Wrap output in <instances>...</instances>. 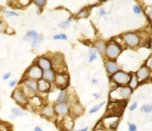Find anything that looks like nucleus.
I'll list each match as a JSON object with an SVG mask.
<instances>
[{
  "mask_svg": "<svg viewBox=\"0 0 152 131\" xmlns=\"http://www.w3.org/2000/svg\"><path fill=\"white\" fill-rule=\"evenodd\" d=\"M126 101H113L107 105V112L104 116L120 117L122 114L126 105Z\"/></svg>",
  "mask_w": 152,
  "mask_h": 131,
  "instance_id": "f257e3e1",
  "label": "nucleus"
},
{
  "mask_svg": "<svg viewBox=\"0 0 152 131\" xmlns=\"http://www.w3.org/2000/svg\"><path fill=\"white\" fill-rule=\"evenodd\" d=\"M133 90L129 86H118L112 90L110 96L113 101H126L132 94Z\"/></svg>",
  "mask_w": 152,
  "mask_h": 131,
  "instance_id": "f03ea898",
  "label": "nucleus"
},
{
  "mask_svg": "<svg viewBox=\"0 0 152 131\" xmlns=\"http://www.w3.org/2000/svg\"><path fill=\"white\" fill-rule=\"evenodd\" d=\"M12 99L20 105L24 106L29 103V97L26 94L22 87H18L12 92Z\"/></svg>",
  "mask_w": 152,
  "mask_h": 131,
  "instance_id": "7ed1b4c3",
  "label": "nucleus"
},
{
  "mask_svg": "<svg viewBox=\"0 0 152 131\" xmlns=\"http://www.w3.org/2000/svg\"><path fill=\"white\" fill-rule=\"evenodd\" d=\"M24 86L22 89L29 97H33L37 91V81L30 79H26L24 81Z\"/></svg>",
  "mask_w": 152,
  "mask_h": 131,
  "instance_id": "20e7f679",
  "label": "nucleus"
},
{
  "mask_svg": "<svg viewBox=\"0 0 152 131\" xmlns=\"http://www.w3.org/2000/svg\"><path fill=\"white\" fill-rule=\"evenodd\" d=\"M112 79L118 86H124V84L129 83L130 76L127 73L120 71L114 74L112 77Z\"/></svg>",
  "mask_w": 152,
  "mask_h": 131,
  "instance_id": "39448f33",
  "label": "nucleus"
},
{
  "mask_svg": "<svg viewBox=\"0 0 152 131\" xmlns=\"http://www.w3.org/2000/svg\"><path fill=\"white\" fill-rule=\"evenodd\" d=\"M43 71L39 66H33L30 67L27 72V76L28 79L33 80H40L42 78Z\"/></svg>",
  "mask_w": 152,
  "mask_h": 131,
  "instance_id": "423d86ee",
  "label": "nucleus"
},
{
  "mask_svg": "<svg viewBox=\"0 0 152 131\" xmlns=\"http://www.w3.org/2000/svg\"><path fill=\"white\" fill-rule=\"evenodd\" d=\"M55 114L59 116L66 117L70 113V108L67 103H58L54 105Z\"/></svg>",
  "mask_w": 152,
  "mask_h": 131,
  "instance_id": "0eeeda50",
  "label": "nucleus"
},
{
  "mask_svg": "<svg viewBox=\"0 0 152 131\" xmlns=\"http://www.w3.org/2000/svg\"><path fill=\"white\" fill-rule=\"evenodd\" d=\"M54 81L57 86L59 87L62 90H65L69 86V78L68 75L59 74L56 76Z\"/></svg>",
  "mask_w": 152,
  "mask_h": 131,
  "instance_id": "6e6552de",
  "label": "nucleus"
},
{
  "mask_svg": "<svg viewBox=\"0 0 152 131\" xmlns=\"http://www.w3.org/2000/svg\"><path fill=\"white\" fill-rule=\"evenodd\" d=\"M121 49L118 44H110L107 47L105 52L107 55L110 58H116L121 53Z\"/></svg>",
  "mask_w": 152,
  "mask_h": 131,
  "instance_id": "1a4fd4ad",
  "label": "nucleus"
},
{
  "mask_svg": "<svg viewBox=\"0 0 152 131\" xmlns=\"http://www.w3.org/2000/svg\"><path fill=\"white\" fill-rule=\"evenodd\" d=\"M124 39L125 42L130 46H137L140 42L139 37L134 33H126L124 35Z\"/></svg>",
  "mask_w": 152,
  "mask_h": 131,
  "instance_id": "9d476101",
  "label": "nucleus"
},
{
  "mask_svg": "<svg viewBox=\"0 0 152 131\" xmlns=\"http://www.w3.org/2000/svg\"><path fill=\"white\" fill-rule=\"evenodd\" d=\"M50 61H51V64H53L55 69L64 67V57L61 53H58L54 54Z\"/></svg>",
  "mask_w": 152,
  "mask_h": 131,
  "instance_id": "9b49d317",
  "label": "nucleus"
},
{
  "mask_svg": "<svg viewBox=\"0 0 152 131\" xmlns=\"http://www.w3.org/2000/svg\"><path fill=\"white\" fill-rule=\"evenodd\" d=\"M150 74V69L147 66H142L137 72L136 76L138 78V80L142 82V81L147 80L149 78Z\"/></svg>",
  "mask_w": 152,
  "mask_h": 131,
  "instance_id": "f8f14e48",
  "label": "nucleus"
},
{
  "mask_svg": "<svg viewBox=\"0 0 152 131\" xmlns=\"http://www.w3.org/2000/svg\"><path fill=\"white\" fill-rule=\"evenodd\" d=\"M43 37L42 36H40L34 30H31L28 31L23 37V40L26 41H34L36 40H39L41 41Z\"/></svg>",
  "mask_w": 152,
  "mask_h": 131,
  "instance_id": "ddd939ff",
  "label": "nucleus"
},
{
  "mask_svg": "<svg viewBox=\"0 0 152 131\" xmlns=\"http://www.w3.org/2000/svg\"><path fill=\"white\" fill-rule=\"evenodd\" d=\"M84 108L79 102H75L72 106L71 113L74 117H79L84 114Z\"/></svg>",
  "mask_w": 152,
  "mask_h": 131,
  "instance_id": "4468645a",
  "label": "nucleus"
},
{
  "mask_svg": "<svg viewBox=\"0 0 152 131\" xmlns=\"http://www.w3.org/2000/svg\"><path fill=\"white\" fill-rule=\"evenodd\" d=\"M41 114L42 116L46 118H52L54 116L55 111L54 106L51 105H46L41 110Z\"/></svg>",
  "mask_w": 152,
  "mask_h": 131,
  "instance_id": "2eb2a0df",
  "label": "nucleus"
},
{
  "mask_svg": "<svg viewBox=\"0 0 152 131\" xmlns=\"http://www.w3.org/2000/svg\"><path fill=\"white\" fill-rule=\"evenodd\" d=\"M37 63L42 70L45 71L50 70L52 67L51 61L45 57H40L38 59Z\"/></svg>",
  "mask_w": 152,
  "mask_h": 131,
  "instance_id": "dca6fc26",
  "label": "nucleus"
},
{
  "mask_svg": "<svg viewBox=\"0 0 152 131\" xmlns=\"http://www.w3.org/2000/svg\"><path fill=\"white\" fill-rule=\"evenodd\" d=\"M50 89V83L44 79L37 81V91L40 92H48Z\"/></svg>",
  "mask_w": 152,
  "mask_h": 131,
  "instance_id": "f3484780",
  "label": "nucleus"
},
{
  "mask_svg": "<svg viewBox=\"0 0 152 131\" xmlns=\"http://www.w3.org/2000/svg\"><path fill=\"white\" fill-rule=\"evenodd\" d=\"M74 126V122L71 119L67 117H65L64 119L62 121L61 126L62 129L65 131H71L73 129Z\"/></svg>",
  "mask_w": 152,
  "mask_h": 131,
  "instance_id": "a211bd4d",
  "label": "nucleus"
},
{
  "mask_svg": "<svg viewBox=\"0 0 152 131\" xmlns=\"http://www.w3.org/2000/svg\"><path fill=\"white\" fill-rule=\"evenodd\" d=\"M27 114L26 111H23V109L19 108H13L11 110V115L10 117L11 119H14L18 116H23Z\"/></svg>",
  "mask_w": 152,
  "mask_h": 131,
  "instance_id": "6ab92c4d",
  "label": "nucleus"
},
{
  "mask_svg": "<svg viewBox=\"0 0 152 131\" xmlns=\"http://www.w3.org/2000/svg\"><path fill=\"white\" fill-rule=\"evenodd\" d=\"M105 67L107 69V71L109 72L110 74H114L115 72H117L118 67L117 64L114 61H108L106 62Z\"/></svg>",
  "mask_w": 152,
  "mask_h": 131,
  "instance_id": "aec40b11",
  "label": "nucleus"
},
{
  "mask_svg": "<svg viewBox=\"0 0 152 131\" xmlns=\"http://www.w3.org/2000/svg\"><path fill=\"white\" fill-rule=\"evenodd\" d=\"M69 101V95L66 90H61L57 98L58 103H67Z\"/></svg>",
  "mask_w": 152,
  "mask_h": 131,
  "instance_id": "412c9836",
  "label": "nucleus"
},
{
  "mask_svg": "<svg viewBox=\"0 0 152 131\" xmlns=\"http://www.w3.org/2000/svg\"><path fill=\"white\" fill-rule=\"evenodd\" d=\"M55 75L53 71H50V70H48L45 71L43 72V75H42V79L45 80L47 82L50 83L52 82H54L55 81Z\"/></svg>",
  "mask_w": 152,
  "mask_h": 131,
  "instance_id": "4be33fe9",
  "label": "nucleus"
},
{
  "mask_svg": "<svg viewBox=\"0 0 152 131\" xmlns=\"http://www.w3.org/2000/svg\"><path fill=\"white\" fill-rule=\"evenodd\" d=\"M138 84L139 82L136 75H133V76H130V79L129 82V87H130L132 90H134L137 88Z\"/></svg>",
  "mask_w": 152,
  "mask_h": 131,
  "instance_id": "5701e85b",
  "label": "nucleus"
},
{
  "mask_svg": "<svg viewBox=\"0 0 152 131\" xmlns=\"http://www.w3.org/2000/svg\"><path fill=\"white\" fill-rule=\"evenodd\" d=\"M89 15V10L87 8H84L80 10L78 13L76 15V18H87L88 16Z\"/></svg>",
  "mask_w": 152,
  "mask_h": 131,
  "instance_id": "b1692460",
  "label": "nucleus"
},
{
  "mask_svg": "<svg viewBox=\"0 0 152 131\" xmlns=\"http://www.w3.org/2000/svg\"><path fill=\"white\" fill-rule=\"evenodd\" d=\"M96 46L99 51V52L101 54H104L105 52V50H106L105 45L103 41H100L97 42L96 44Z\"/></svg>",
  "mask_w": 152,
  "mask_h": 131,
  "instance_id": "393cba45",
  "label": "nucleus"
},
{
  "mask_svg": "<svg viewBox=\"0 0 152 131\" xmlns=\"http://www.w3.org/2000/svg\"><path fill=\"white\" fill-rule=\"evenodd\" d=\"M105 101H103V102H100V103H99V104H97L96 105H94V107H92L91 109V110L88 111V113H89V114H94V113H96V112H98L101 108L103 107V105L105 104Z\"/></svg>",
  "mask_w": 152,
  "mask_h": 131,
  "instance_id": "a878e982",
  "label": "nucleus"
},
{
  "mask_svg": "<svg viewBox=\"0 0 152 131\" xmlns=\"http://www.w3.org/2000/svg\"><path fill=\"white\" fill-rule=\"evenodd\" d=\"M140 111L143 112L144 113H150V112L152 111V105L150 104H143L140 108Z\"/></svg>",
  "mask_w": 152,
  "mask_h": 131,
  "instance_id": "bb28decb",
  "label": "nucleus"
},
{
  "mask_svg": "<svg viewBox=\"0 0 152 131\" xmlns=\"http://www.w3.org/2000/svg\"><path fill=\"white\" fill-rule=\"evenodd\" d=\"M0 131H11L9 124L4 122H0Z\"/></svg>",
  "mask_w": 152,
  "mask_h": 131,
  "instance_id": "cd10ccee",
  "label": "nucleus"
},
{
  "mask_svg": "<svg viewBox=\"0 0 152 131\" xmlns=\"http://www.w3.org/2000/svg\"><path fill=\"white\" fill-rule=\"evenodd\" d=\"M3 15L4 16V17L6 18H10V17H12V16H19V15L18 13H16V12L14 11H5L3 12Z\"/></svg>",
  "mask_w": 152,
  "mask_h": 131,
  "instance_id": "c85d7f7f",
  "label": "nucleus"
},
{
  "mask_svg": "<svg viewBox=\"0 0 152 131\" xmlns=\"http://www.w3.org/2000/svg\"><path fill=\"white\" fill-rule=\"evenodd\" d=\"M71 19H69V20H67V21H64L62 22L61 23H60L59 24V26L61 28H67V27H69V24H70V22H71Z\"/></svg>",
  "mask_w": 152,
  "mask_h": 131,
  "instance_id": "c756f323",
  "label": "nucleus"
},
{
  "mask_svg": "<svg viewBox=\"0 0 152 131\" xmlns=\"http://www.w3.org/2000/svg\"><path fill=\"white\" fill-rule=\"evenodd\" d=\"M53 39L54 40H66L67 39V36L65 34H56L53 37Z\"/></svg>",
  "mask_w": 152,
  "mask_h": 131,
  "instance_id": "7c9ffc66",
  "label": "nucleus"
},
{
  "mask_svg": "<svg viewBox=\"0 0 152 131\" xmlns=\"http://www.w3.org/2000/svg\"><path fill=\"white\" fill-rule=\"evenodd\" d=\"M46 2L45 0H36L34 1V3L39 8H42L46 4Z\"/></svg>",
  "mask_w": 152,
  "mask_h": 131,
  "instance_id": "2f4dec72",
  "label": "nucleus"
},
{
  "mask_svg": "<svg viewBox=\"0 0 152 131\" xmlns=\"http://www.w3.org/2000/svg\"><path fill=\"white\" fill-rule=\"evenodd\" d=\"M104 127V122L102 121H100L96 126H95V127L94 128V130H100V129H102Z\"/></svg>",
  "mask_w": 152,
  "mask_h": 131,
  "instance_id": "473e14b6",
  "label": "nucleus"
},
{
  "mask_svg": "<svg viewBox=\"0 0 152 131\" xmlns=\"http://www.w3.org/2000/svg\"><path fill=\"white\" fill-rule=\"evenodd\" d=\"M137 127L135 124L129 123V131H137Z\"/></svg>",
  "mask_w": 152,
  "mask_h": 131,
  "instance_id": "72a5a7b5",
  "label": "nucleus"
},
{
  "mask_svg": "<svg viewBox=\"0 0 152 131\" xmlns=\"http://www.w3.org/2000/svg\"><path fill=\"white\" fill-rule=\"evenodd\" d=\"M137 108V102H135L132 103V104H131V105L130 106V108H129V110H130V111H135Z\"/></svg>",
  "mask_w": 152,
  "mask_h": 131,
  "instance_id": "f704fd0d",
  "label": "nucleus"
},
{
  "mask_svg": "<svg viewBox=\"0 0 152 131\" xmlns=\"http://www.w3.org/2000/svg\"><path fill=\"white\" fill-rule=\"evenodd\" d=\"M6 27L5 26V24L2 22H0V33L4 32L6 31Z\"/></svg>",
  "mask_w": 152,
  "mask_h": 131,
  "instance_id": "c9c22d12",
  "label": "nucleus"
},
{
  "mask_svg": "<svg viewBox=\"0 0 152 131\" xmlns=\"http://www.w3.org/2000/svg\"><path fill=\"white\" fill-rule=\"evenodd\" d=\"M41 41L39 40H36V41H33L32 44H31V45H32L33 48H37L39 46V44L40 42Z\"/></svg>",
  "mask_w": 152,
  "mask_h": 131,
  "instance_id": "e433bc0d",
  "label": "nucleus"
},
{
  "mask_svg": "<svg viewBox=\"0 0 152 131\" xmlns=\"http://www.w3.org/2000/svg\"><path fill=\"white\" fill-rule=\"evenodd\" d=\"M134 11L135 13L139 14V13H140V12H141V10H140V8L138 7V6H135L134 7Z\"/></svg>",
  "mask_w": 152,
  "mask_h": 131,
  "instance_id": "4c0bfd02",
  "label": "nucleus"
},
{
  "mask_svg": "<svg viewBox=\"0 0 152 131\" xmlns=\"http://www.w3.org/2000/svg\"><path fill=\"white\" fill-rule=\"evenodd\" d=\"M95 59H96V53H95V51H94V53L91 54V57H90V59H89V62H92V61H94Z\"/></svg>",
  "mask_w": 152,
  "mask_h": 131,
  "instance_id": "58836bf2",
  "label": "nucleus"
},
{
  "mask_svg": "<svg viewBox=\"0 0 152 131\" xmlns=\"http://www.w3.org/2000/svg\"><path fill=\"white\" fill-rule=\"evenodd\" d=\"M11 73L10 72H7L6 74H5L4 76H3V80H7V79H8L10 77H11Z\"/></svg>",
  "mask_w": 152,
  "mask_h": 131,
  "instance_id": "ea45409f",
  "label": "nucleus"
},
{
  "mask_svg": "<svg viewBox=\"0 0 152 131\" xmlns=\"http://www.w3.org/2000/svg\"><path fill=\"white\" fill-rule=\"evenodd\" d=\"M31 1H19V3H20V4L23 6H26L27 5H28L29 3H30Z\"/></svg>",
  "mask_w": 152,
  "mask_h": 131,
  "instance_id": "a19ab883",
  "label": "nucleus"
},
{
  "mask_svg": "<svg viewBox=\"0 0 152 131\" xmlns=\"http://www.w3.org/2000/svg\"><path fill=\"white\" fill-rule=\"evenodd\" d=\"M16 84H17V81H16V80L12 81H11V82L9 83V86H10V87H15Z\"/></svg>",
  "mask_w": 152,
  "mask_h": 131,
  "instance_id": "79ce46f5",
  "label": "nucleus"
},
{
  "mask_svg": "<svg viewBox=\"0 0 152 131\" xmlns=\"http://www.w3.org/2000/svg\"><path fill=\"white\" fill-rule=\"evenodd\" d=\"M148 68L152 71V56L151 57V58L148 62Z\"/></svg>",
  "mask_w": 152,
  "mask_h": 131,
  "instance_id": "37998d69",
  "label": "nucleus"
},
{
  "mask_svg": "<svg viewBox=\"0 0 152 131\" xmlns=\"http://www.w3.org/2000/svg\"><path fill=\"white\" fill-rule=\"evenodd\" d=\"M93 96L96 99H99L100 97V94H98V93H94L93 94Z\"/></svg>",
  "mask_w": 152,
  "mask_h": 131,
  "instance_id": "c03bdc74",
  "label": "nucleus"
},
{
  "mask_svg": "<svg viewBox=\"0 0 152 131\" xmlns=\"http://www.w3.org/2000/svg\"><path fill=\"white\" fill-rule=\"evenodd\" d=\"M88 129V127H86L83 129H79V130H73V131H87Z\"/></svg>",
  "mask_w": 152,
  "mask_h": 131,
  "instance_id": "a18cd8bd",
  "label": "nucleus"
},
{
  "mask_svg": "<svg viewBox=\"0 0 152 131\" xmlns=\"http://www.w3.org/2000/svg\"><path fill=\"white\" fill-rule=\"evenodd\" d=\"M34 131H43L42 129L39 127V126H36L34 127Z\"/></svg>",
  "mask_w": 152,
  "mask_h": 131,
  "instance_id": "49530a36",
  "label": "nucleus"
},
{
  "mask_svg": "<svg viewBox=\"0 0 152 131\" xmlns=\"http://www.w3.org/2000/svg\"><path fill=\"white\" fill-rule=\"evenodd\" d=\"M100 11V16L104 15H105V13H106V12H105V11L104 10V9H101Z\"/></svg>",
  "mask_w": 152,
  "mask_h": 131,
  "instance_id": "de8ad7c7",
  "label": "nucleus"
},
{
  "mask_svg": "<svg viewBox=\"0 0 152 131\" xmlns=\"http://www.w3.org/2000/svg\"><path fill=\"white\" fill-rule=\"evenodd\" d=\"M148 16L151 19V20H152V9L150 10V11L148 12Z\"/></svg>",
  "mask_w": 152,
  "mask_h": 131,
  "instance_id": "09e8293b",
  "label": "nucleus"
},
{
  "mask_svg": "<svg viewBox=\"0 0 152 131\" xmlns=\"http://www.w3.org/2000/svg\"><path fill=\"white\" fill-rule=\"evenodd\" d=\"M104 131H115V130H111V129H107V130H104Z\"/></svg>",
  "mask_w": 152,
  "mask_h": 131,
  "instance_id": "8fccbe9b",
  "label": "nucleus"
},
{
  "mask_svg": "<svg viewBox=\"0 0 152 131\" xmlns=\"http://www.w3.org/2000/svg\"><path fill=\"white\" fill-rule=\"evenodd\" d=\"M150 46H151V47L152 48V39H151V41H150Z\"/></svg>",
  "mask_w": 152,
  "mask_h": 131,
  "instance_id": "3c124183",
  "label": "nucleus"
}]
</instances>
